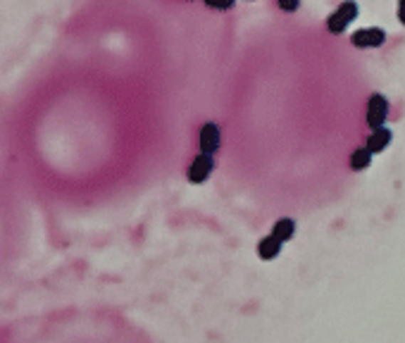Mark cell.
<instances>
[{
	"label": "cell",
	"instance_id": "1",
	"mask_svg": "<svg viewBox=\"0 0 405 343\" xmlns=\"http://www.w3.org/2000/svg\"><path fill=\"white\" fill-rule=\"evenodd\" d=\"M215 172V157L212 155H205V153H198L194 160H191L189 169H186V179L191 184H205L210 179V174Z\"/></svg>",
	"mask_w": 405,
	"mask_h": 343
},
{
	"label": "cell",
	"instance_id": "2",
	"mask_svg": "<svg viewBox=\"0 0 405 343\" xmlns=\"http://www.w3.org/2000/svg\"><path fill=\"white\" fill-rule=\"evenodd\" d=\"M219 146H222V132H219V127L215 122H205L201 132H198V148H201V153L215 157Z\"/></svg>",
	"mask_w": 405,
	"mask_h": 343
},
{
	"label": "cell",
	"instance_id": "3",
	"mask_svg": "<svg viewBox=\"0 0 405 343\" xmlns=\"http://www.w3.org/2000/svg\"><path fill=\"white\" fill-rule=\"evenodd\" d=\"M386 117H389V100H386V95H382V93L369 95V100H367V125H369V129L384 127Z\"/></svg>",
	"mask_w": 405,
	"mask_h": 343
},
{
	"label": "cell",
	"instance_id": "4",
	"mask_svg": "<svg viewBox=\"0 0 405 343\" xmlns=\"http://www.w3.org/2000/svg\"><path fill=\"white\" fill-rule=\"evenodd\" d=\"M386 41V31L379 26H369V29H358L351 36V43L355 48H379Z\"/></svg>",
	"mask_w": 405,
	"mask_h": 343
},
{
	"label": "cell",
	"instance_id": "5",
	"mask_svg": "<svg viewBox=\"0 0 405 343\" xmlns=\"http://www.w3.org/2000/svg\"><path fill=\"white\" fill-rule=\"evenodd\" d=\"M391 139H394L391 129H386V127H377V129H372V134L367 136L365 148H367L372 155H374V153H382V150L391 143Z\"/></svg>",
	"mask_w": 405,
	"mask_h": 343
},
{
	"label": "cell",
	"instance_id": "6",
	"mask_svg": "<svg viewBox=\"0 0 405 343\" xmlns=\"http://www.w3.org/2000/svg\"><path fill=\"white\" fill-rule=\"evenodd\" d=\"M270 234L277 238L279 243L291 241L293 234H296V222H293V219H288V217H281V219H277V222L272 224V231H270Z\"/></svg>",
	"mask_w": 405,
	"mask_h": 343
},
{
	"label": "cell",
	"instance_id": "7",
	"mask_svg": "<svg viewBox=\"0 0 405 343\" xmlns=\"http://www.w3.org/2000/svg\"><path fill=\"white\" fill-rule=\"evenodd\" d=\"M281 246H284V243H279L272 234H270V236H265L263 241L258 243V255H260V260L270 263V260H274V258H277L279 253H281Z\"/></svg>",
	"mask_w": 405,
	"mask_h": 343
},
{
	"label": "cell",
	"instance_id": "8",
	"mask_svg": "<svg viewBox=\"0 0 405 343\" xmlns=\"http://www.w3.org/2000/svg\"><path fill=\"white\" fill-rule=\"evenodd\" d=\"M369 164H372V153H369L367 148H355L353 153H351V167H353L355 172L367 169Z\"/></svg>",
	"mask_w": 405,
	"mask_h": 343
},
{
	"label": "cell",
	"instance_id": "9",
	"mask_svg": "<svg viewBox=\"0 0 405 343\" xmlns=\"http://www.w3.org/2000/svg\"><path fill=\"white\" fill-rule=\"evenodd\" d=\"M336 12H339V15H341L343 19H346L348 24H351L353 19L358 17V12H360V10H358V3H355V0H343L339 8H336Z\"/></svg>",
	"mask_w": 405,
	"mask_h": 343
},
{
	"label": "cell",
	"instance_id": "10",
	"mask_svg": "<svg viewBox=\"0 0 405 343\" xmlns=\"http://www.w3.org/2000/svg\"><path fill=\"white\" fill-rule=\"evenodd\" d=\"M346 26H348V22L339 15V12H332V15L327 17V29H329V33H343V31H346Z\"/></svg>",
	"mask_w": 405,
	"mask_h": 343
},
{
	"label": "cell",
	"instance_id": "11",
	"mask_svg": "<svg viewBox=\"0 0 405 343\" xmlns=\"http://www.w3.org/2000/svg\"><path fill=\"white\" fill-rule=\"evenodd\" d=\"M203 3L208 5L210 10L226 12V10H231V8H234V3H236V0H203Z\"/></svg>",
	"mask_w": 405,
	"mask_h": 343
},
{
	"label": "cell",
	"instance_id": "12",
	"mask_svg": "<svg viewBox=\"0 0 405 343\" xmlns=\"http://www.w3.org/2000/svg\"><path fill=\"white\" fill-rule=\"evenodd\" d=\"M277 5L284 12H296L300 8V0H277Z\"/></svg>",
	"mask_w": 405,
	"mask_h": 343
},
{
	"label": "cell",
	"instance_id": "13",
	"mask_svg": "<svg viewBox=\"0 0 405 343\" xmlns=\"http://www.w3.org/2000/svg\"><path fill=\"white\" fill-rule=\"evenodd\" d=\"M398 19H401V24H405V0H398Z\"/></svg>",
	"mask_w": 405,
	"mask_h": 343
}]
</instances>
